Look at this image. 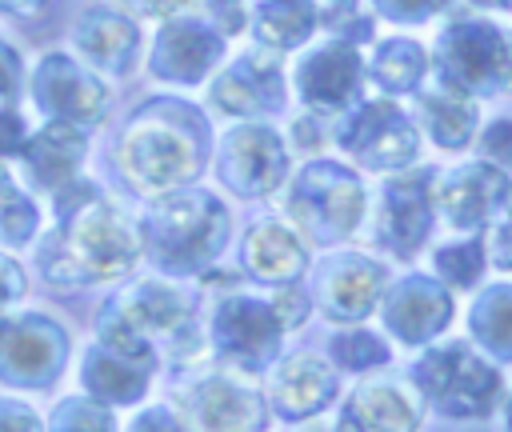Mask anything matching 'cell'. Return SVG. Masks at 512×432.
<instances>
[{
    "label": "cell",
    "instance_id": "obj_1",
    "mask_svg": "<svg viewBox=\"0 0 512 432\" xmlns=\"http://www.w3.org/2000/svg\"><path fill=\"white\" fill-rule=\"evenodd\" d=\"M60 228L40 244L36 264L52 284H96L128 272L140 256L136 228L108 204L92 184L68 180L56 188Z\"/></svg>",
    "mask_w": 512,
    "mask_h": 432
},
{
    "label": "cell",
    "instance_id": "obj_2",
    "mask_svg": "<svg viewBox=\"0 0 512 432\" xmlns=\"http://www.w3.org/2000/svg\"><path fill=\"white\" fill-rule=\"evenodd\" d=\"M204 120L192 104L156 100L140 108L120 136V168L140 192H172L204 164Z\"/></svg>",
    "mask_w": 512,
    "mask_h": 432
},
{
    "label": "cell",
    "instance_id": "obj_3",
    "mask_svg": "<svg viewBox=\"0 0 512 432\" xmlns=\"http://www.w3.org/2000/svg\"><path fill=\"white\" fill-rule=\"evenodd\" d=\"M228 236V212L212 192H168L140 220V248L164 272L204 268Z\"/></svg>",
    "mask_w": 512,
    "mask_h": 432
},
{
    "label": "cell",
    "instance_id": "obj_4",
    "mask_svg": "<svg viewBox=\"0 0 512 432\" xmlns=\"http://www.w3.org/2000/svg\"><path fill=\"white\" fill-rule=\"evenodd\" d=\"M192 320V296L160 284V280H144L132 284L128 292H120L104 312H100V344L132 352V356H152V340L160 336H180Z\"/></svg>",
    "mask_w": 512,
    "mask_h": 432
},
{
    "label": "cell",
    "instance_id": "obj_5",
    "mask_svg": "<svg viewBox=\"0 0 512 432\" xmlns=\"http://www.w3.org/2000/svg\"><path fill=\"white\" fill-rule=\"evenodd\" d=\"M360 212H364V188L356 172L340 168L336 160H316L300 168V176L292 180L288 216L296 220L300 232H308L320 244L348 236L360 224Z\"/></svg>",
    "mask_w": 512,
    "mask_h": 432
},
{
    "label": "cell",
    "instance_id": "obj_6",
    "mask_svg": "<svg viewBox=\"0 0 512 432\" xmlns=\"http://www.w3.org/2000/svg\"><path fill=\"white\" fill-rule=\"evenodd\" d=\"M440 80L468 96H496L508 88L512 56L508 40L488 20H456L436 40Z\"/></svg>",
    "mask_w": 512,
    "mask_h": 432
},
{
    "label": "cell",
    "instance_id": "obj_7",
    "mask_svg": "<svg viewBox=\"0 0 512 432\" xmlns=\"http://www.w3.org/2000/svg\"><path fill=\"white\" fill-rule=\"evenodd\" d=\"M416 384L444 416H484L500 400V372L488 368L468 344H444L420 356Z\"/></svg>",
    "mask_w": 512,
    "mask_h": 432
},
{
    "label": "cell",
    "instance_id": "obj_8",
    "mask_svg": "<svg viewBox=\"0 0 512 432\" xmlns=\"http://www.w3.org/2000/svg\"><path fill=\"white\" fill-rule=\"evenodd\" d=\"M68 340L48 316H8L0 320V380L20 388H44L64 368Z\"/></svg>",
    "mask_w": 512,
    "mask_h": 432
},
{
    "label": "cell",
    "instance_id": "obj_9",
    "mask_svg": "<svg viewBox=\"0 0 512 432\" xmlns=\"http://www.w3.org/2000/svg\"><path fill=\"white\" fill-rule=\"evenodd\" d=\"M336 144L356 156L360 164L368 168H404L416 160V128L412 120L388 104V100H372V104H360L352 116H344L336 124Z\"/></svg>",
    "mask_w": 512,
    "mask_h": 432
},
{
    "label": "cell",
    "instance_id": "obj_10",
    "mask_svg": "<svg viewBox=\"0 0 512 432\" xmlns=\"http://www.w3.org/2000/svg\"><path fill=\"white\" fill-rule=\"evenodd\" d=\"M280 328H284V320L276 316L272 304H264L256 296H228L216 308L212 340H216V352L224 360H232L236 368L256 372L276 356Z\"/></svg>",
    "mask_w": 512,
    "mask_h": 432
},
{
    "label": "cell",
    "instance_id": "obj_11",
    "mask_svg": "<svg viewBox=\"0 0 512 432\" xmlns=\"http://www.w3.org/2000/svg\"><path fill=\"white\" fill-rule=\"evenodd\" d=\"M220 180L240 196H264L272 192L288 172V152L280 136L264 124H240L224 136L216 156Z\"/></svg>",
    "mask_w": 512,
    "mask_h": 432
},
{
    "label": "cell",
    "instance_id": "obj_12",
    "mask_svg": "<svg viewBox=\"0 0 512 432\" xmlns=\"http://www.w3.org/2000/svg\"><path fill=\"white\" fill-rule=\"evenodd\" d=\"M432 172H404L384 184L376 212V244L392 256H412L432 228Z\"/></svg>",
    "mask_w": 512,
    "mask_h": 432
},
{
    "label": "cell",
    "instance_id": "obj_13",
    "mask_svg": "<svg viewBox=\"0 0 512 432\" xmlns=\"http://www.w3.org/2000/svg\"><path fill=\"white\" fill-rule=\"evenodd\" d=\"M192 432H260L264 400L236 376H200L180 396Z\"/></svg>",
    "mask_w": 512,
    "mask_h": 432
},
{
    "label": "cell",
    "instance_id": "obj_14",
    "mask_svg": "<svg viewBox=\"0 0 512 432\" xmlns=\"http://www.w3.org/2000/svg\"><path fill=\"white\" fill-rule=\"evenodd\" d=\"M32 96L40 104L44 116L52 120H64V124H96L104 116V104H108V92L96 76H88L76 60L52 52L40 60L36 76H32Z\"/></svg>",
    "mask_w": 512,
    "mask_h": 432
},
{
    "label": "cell",
    "instance_id": "obj_15",
    "mask_svg": "<svg viewBox=\"0 0 512 432\" xmlns=\"http://www.w3.org/2000/svg\"><path fill=\"white\" fill-rule=\"evenodd\" d=\"M360 80H364L360 52L340 36L332 44L312 48L296 64V92L312 112H348V104L360 92Z\"/></svg>",
    "mask_w": 512,
    "mask_h": 432
},
{
    "label": "cell",
    "instance_id": "obj_16",
    "mask_svg": "<svg viewBox=\"0 0 512 432\" xmlns=\"http://www.w3.org/2000/svg\"><path fill=\"white\" fill-rule=\"evenodd\" d=\"M220 56H224V40H220L216 28H208L204 20H192V16H176L160 28L148 64L160 80L200 84L216 68Z\"/></svg>",
    "mask_w": 512,
    "mask_h": 432
},
{
    "label": "cell",
    "instance_id": "obj_17",
    "mask_svg": "<svg viewBox=\"0 0 512 432\" xmlns=\"http://www.w3.org/2000/svg\"><path fill=\"white\" fill-rule=\"evenodd\" d=\"M212 104L228 116H260L276 112L284 104V80L272 48H256L240 60H232L216 84H212Z\"/></svg>",
    "mask_w": 512,
    "mask_h": 432
},
{
    "label": "cell",
    "instance_id": "obj_18",
    "mask_svg": "<svg viewBox=\"0 0 512 432\" xmlns=\"http://www.w3.org/2000/svg\"><path fill=\"white\" fill-rule=\"evenodd\" d=\"M432 192L452 228H484L492 212L504 208L512 188L496 164H464V168H452L440 184H432Z\"/></svg>",
    "mask_w": 512,
    "mask_h": 432
},
{
    "label": "cell",
    "instance_id": "obj_19",
    "mask_svg": "<svg viewBox=\"0 0 512 432\" xmlns=\"http://www.w3.org/2000/svg\"><path fill=\"white\" fill-rule=\"evenodd\" d=\"M384 288V268L360 252H344L320 264L316 272V296L320 308L332 320H360L372 312V304L380 300Z\"/></svg>",
    "mask_w": 512,
    "mask_h": 432
},
{
    "label": "cell",
    "instance_id": "obj_20",
    "mask_svg": "<svg viewBox=\"0 0 512 432\" xmlns=\"http://www.w3.org/2000/svg\"><path fill=\"white\" fill-rule=\"evenodd\" d=\"M452 320V300L448 292L428 280V276H404L388 304H384V324L392 336H400L404 344H424L432 340L444 324Z\"/></svg>",
    "mask_w": 512,
    "mask_h": 432
},
{
    "label": "cell",
    "instance_id": "obj_21",
    "mask_svg": "<svg viewBox=\"0 0 512 432\" xmlns=\"http://www.w3.org/2000/svg\"><path fill=\"white\" fill-rule=\"evenodd\" d=\"M20 156H24V168H28L32 184L56 192L68 180H76L80 160H84V136H80L76 124L48 120V128H40L36 136L24 140Z\"/></svg>",
    "mask_w": 512,
    "mask_h": 432
},
{
    "label": "cell",
    "instance_id": "obj_22",
    "mask_svg": "<svg viewBox=\"0 0 512 432\" xmlns=\"http://www.w3.org/2000/svg\"><path fill=\"white\" fill-rule=\"evenodd\" d=\"M336 396V372L316 360V356H292L276 368L272 380V404L280 416L288 420H304L316 416L320 408H328V400Z\"/></svg>",
    "mask_w": 512,
    "mask_h": 432
},
{
    "label": "cell",
    "instance_id": "obj_23",
    "mask_svg": "<svg viewBox=\"0 0 512 432\" xmlns=\"http://www.w3.org/2000/svg\"><path fill=\"white\" fill-rule=\"evenodd\" d=\"M152 372V356H132L108 344H96L84 356V388L100 404H132L144 396Z\"/></svg>",
    "mask_w": 512,
    "mask_h": 432
},
{
    "label": "cell",
    "instance_id": "obj_24",
    "mask_svg": "<svg viewBox=\"0 0 512 432\" xmlns=\"http://www.w3.org/2000/svg\"><path fill=\"white\" fill-rule=\"evenodd\" d=\"M336 432H416V404L396 384H364L344 404Z\"/></svg>",
    "mask_w": 512,
    "mask_h": 432
},
{
    "label": "cell",
    "instance_id": "obj_25",
    "mask_svg": "<svg viewBox=\"0 0 512 432\" xmlns=\"http://www.w3.org/2000/svg\"><path fill=\"white\" fill-rule=\"evenodd\" d=\"M136 24L112 8H92L80 16L76 24V48L88 64L104 68V72H128L132 56H136Z\"/></svg>",
    "mask_w": 512,
    "mask_h": 432
},
{
    "label": "cell",
    "instance_id": "obj_26",
    "mask_svg": "<svg viewBox=\"0 0 512 432\" xmlns=\"http://www.w3.org/2000/svg\"><path fill=\"white\" fill-rule=\"evenodd\" d=\"M244 264L256 280L268 284H288L304 272L308 252L300 244V236L276 220H260L248 236H244Z\"/></svg>",
    "mask_w": 512,
    "mask_h": 432
},
{
    "label": "cell",
    "instance_id": "obj_27",
    "mask_svg": "<svg viewBox=\"0 0 512 432\" xmlns=\"http://www.w3.org/2000/svg\"><path fill=\"white\" fill-rule=\"evenodd\" d=\"M420 120L440 148H464L476 128V104L468 92L436 80V88L420 96Z\"/></svg>",
    "mask_w": 512,
    "mask_h": 432
},
{
    "label": "cell",
    "instance_id": "obj_28",
    "mask_svg": "<svg viewBox=\"0 0 512 432\" xmlns=\"http://www.w3.org/2000/svg\"><path fill=\"white\" fill-rule=\"evenodd\" d=\"M320 24V8L312 0H260L252 32L264 48H296Z\"/></svg>",
    "mask_w": 512,
    "mask_h": 432
},
{
    "label": "cell",
    "instance_id": "obj_29",
    "mask_svg": "<svg viewBox=\"0 0 512 432\" xmlns=\"http://www.w3.org/2000/svg\"><path fill=\"white\" fill-rule=\"evenodd\" d=\"M428 68V56L416 40H384L372 56V80L384 92H412Z\"/></svg>",
    "mask_w": 512,
    "mask_h": 432
},
{
    "label": "cell",
    "instance_id": "obj_30",
    "mask_svg": "<svg viewBox=\"0 0 512 432\" xmlns=\"http://www.w3.org/2000/svg\"><path fill=\"white\" fill-rule=\"evenodd\" d=\"M472 332L476 340L496 352L500 360H512V284L488 288L472 308Z\"/></svg>",
    "mask_w": 512,
    "mask_h": 432
},
{
    "label": "cell",
    "instance_id": "obj_31",
    "mask_svg": "<svg viewBox=\"0 0 512 432\" xmlns=\"http://www.w3.org/2000/svg\"><path fill=\"white\" fill-rule=\"evenodd\" d=\"M36 204L12 184V176L0 168V240L4 244H24L36 232Z\"/></svg>",
    "mask_w": 512,
    "mask_h": 432
},
{
    "label": "cell",
    "instance_id": "obj_32",
    "mask_svg": "<svg viewBox=\"0 0 512 432\" xmlns=\"http://www.w3.org/2000/svg\"><path fill=\"white\" fill-rule=\"evenodd\" d=\"M436 272L456 284V288H472L484 272V244L480 240H460V244H444L436 252Z\"/></svg>",
    "mask_w": 512,
    "mask_h": 432
},
{
    "label": "cell",
    "instance_id": "obj_33",
    "mask_svg": "<svg viewBox=\"0 0 512 432\" xmlns=\"http://www.w3.org/2000/svg\"><path fill=\"white\" fill-rule=\"evenodd\" d=\"M48 432H112V412L92 396H72L52 412Z\"/></svg>",
    "mask_w": 512,
    "mask_h": 432
},
{
    "label": "cell",
    "instance_id": "obj_34",
    "mask_svg": "<svg viewBox=\"0 0 512 432\" xmlns=\"http://www.w3.org/2000/svg\"><path fill=\"white\" fill-rule=\"evenodd\" d=\"M332 356L344 368H376L388 360V348L372 332H340L332 336Z\"/></svg>",
    "mask_w": 512,
    "mask_h": 432
},
{
    "label": "cell",
    "instance_id": "obj_35",
    "mask_svg": "<svg viewBox=\"0 0 512 432\" xmlns=\"http://www.w3.org/2000/svg\"><path fill=\"white\" fill-rule=\"evenodd\" d=\"M320 24H328V28H332L340 40H348V44L372 36V20L360 12L356 0H332V4L320 12Z\"/></svg>",
    "mask_w": 512,
    "mask_h": 432
},
{
    "label": "cell",
    "instance_id": "obj_36",
    "mask_svg": "<svg viewBox=\"0 0 512 432\" xmlns=\"http://www.w3.org/2000/svg\"><path fill=\"white\" fill-rule=\"evenodd\" d=\"M480 152H484V160L496 164L500 172H512V120H492V124L484 128Z\"/></svg>",
    "mask_w": 512,
    "mask_h": 432
},
{
    "label": "cell",
    "instance_id": "obj_37",
    "mask_svg": "<svg viewBox=\"0 0 512 432\" xmlns=\"http://www.w3.org/2000/svg\"><path fill=\"white\" fill-rule=\"evenodd\" d=\"M372 4L380 8V16H388L396 24H420L444 8V0H372Z\"/></svg>",
    "mask_w": 512,
    "mask_h": 432
},
{
    "label": "cell",
    "instance_id": "obj_38",
    "mask_svg": "<svg viewBox=\"0 0 512 432\" xmlns=\"http://www.w3.org/2000/svg\"><path fill=\"white\" fill-rule=\"evenodd\" d=\"M0 432H40V420L32 408L16 400H0Z\"/></svg>",
    "mask_w": 512,
    "mask_h": 432
},
{
    "label": "cell",
    "instance_id": "obj_39",
    "mask_svg": "<svg viewBox=\"0 0 512 432\" xmlns=\"http://www.w3.org/2000/svg\"><path fill=\"white\" fill-rule=\"evenodd\" d=\"M24 120H20V112L16 108H0V156H8V152H20L24 148Z\"/></svg>",
    "mask_w": 512,
    "mask_h": 432
},
{
    "label": "cell",
    "instance_id": "obj_40",
    "mask_svg": "<svg viewBox=\"0 0 512 432\" xmlns=\"http://www.w3.org/2000/svg\"><path fill=\"white\" fill-rule=\"evenodd\" d=\"M504 212H508V220L496 224V232H492V260L512 272V192H508V200H504Z\"/></svg>",
    "mask_w": 512,
    "mask_h": 432
},
{
    "label": "cell",
    "instance_id": "obj_41",
    "mask_svg": "<svg viewBox=\"0 0 512 432\" xmlns=\"http://www.w3.org/2000/svg\"><path fill=\"white\" fill-rule=\"evenodd\" d=\"M132 432H184V424L168 408H148L132 420Z\"/></svg>",
    "mask_w": 512,
    "mask_h": 432
},
{
    "label": "cell",
    "instance_id": "obj_42",
    "mask_svg": "<svg viewBox=\"0 0 512 432\" xmlns=\"http://www.w3.org/2000/svg\"><path fill=\"white\" fill-rule=\"evenodd\" d=\"M272 308H276V316L284 320V328H292V324H300V320L308 316V300H304V292H280V296L272 300Z\"/></svg>",
    "mask_w": 512,
    "mask_h": 432
},
{
    "label": "cell",
    "instance_id": "obj_43",
    "mask_svg": "<svg viewBox=\"0 0 512 432\" xmlns=\"http://www.w3.org/2000/svg\"><path fill=\"white\" fill-rule=\"evenodd\" d=\"M20 292H24V272L0 252V308H8Z\"/></svg>",
    "mask_w": 512,
    "mask_h": 432
},
{
    "label": "cell",
    "instance_id": "obj_44",
    "mask_svg": "<svg viewBox=\"0 0 512 432\" xmlns=\"http://www.w3.org/2000/svg\"><path fill=\"white\" fill-rule=\"evenodd\" d=\"M16 88H20V56L0 40V96L8 100L16 96Z\"/></svg>",
    "mask_w": 512,
    "mask_h": 432
},
{
    "label": "cell",
    "instance_id": "obj_45",
    "mask_svg": "<svg viewBox=\"0 0 512 432\" xmlns=\"http://www.w3.org/2000/svg\"><path fill=\"white\" fill-rule=\"evenodd\" d=\"M128 4L144 16H176V12L192 8V4H208V0H128Z\"/></svg>",
    "mask_w": 512,
    "mask_h": 432
},
{
    "label": "cell",
    "instance_id": "obj_46",
    "mask_svg": "<svg viewBox=\"0 0 512 432\" xmlns=\"http://www.w3.org/2000/svg\"><path fill=\"white\" fill-rule=\"evenodd\" d=\"M292 136H296V144L300 148H320L324 144V136H320V124L308 116V120H296L292 124Z\"/></svg>",
    "mask_w": 512,
    "mask_h": 432
},
{
    "label": "cell",
    "instance_id": "obj_47",
    "mask_svg": "<svg viewBox=\"0 0 512 432\" xmlns=\"http://www.w3.org/2000/svg\"><path fill=\"white\" fill-rule=\"evenodd\" d=\"M0 8L4 12H32V8H40V0H0Z\"/></svg>",
    "mask_w": 512,
    "mask_h": 432
},
{
    "label": "cell",
    "instance_id": "obj_48",
    "mask_svg": "<svg viewBox=\"0 0 512 432\" xmlns=\"http://www.w3.org/2000/svg\"><path fill=\"white\" fill-rule=\"evenodd\" d=\"M472 4H484V8H508V12H512V0H472Z\"/></svg>",
    "mask_w": 512,
    "mask_h": 432
},
{
    "label": "cell",
    "instance_id": "obj_49",
    "mask_svg": "<svg viewBox=\"0 0 512 432\" xmlns=\"http://www.w3.org/2000/svg\"><path fill=\"white\" fill-rule=\"evenodd\" d=\"M508 428H512V404H508Z\"/></svg>",
    "mask_w": 512,
    "mask_h": 432
},
{
    "label": "cell",
    "instance_id": "obj_50",
    "mask_svg": "<svg viewBox=\"0 0 512 432\" xmlns=\"http://www.w3.org/2000/svg\"><path fill=\"white\" fill-rule=\"evenodd\" d=\"M508 56H512V40H508Z\"/></svg>",
    "mask_w": 512,
    "mask_h": 432
}]
</instances>
